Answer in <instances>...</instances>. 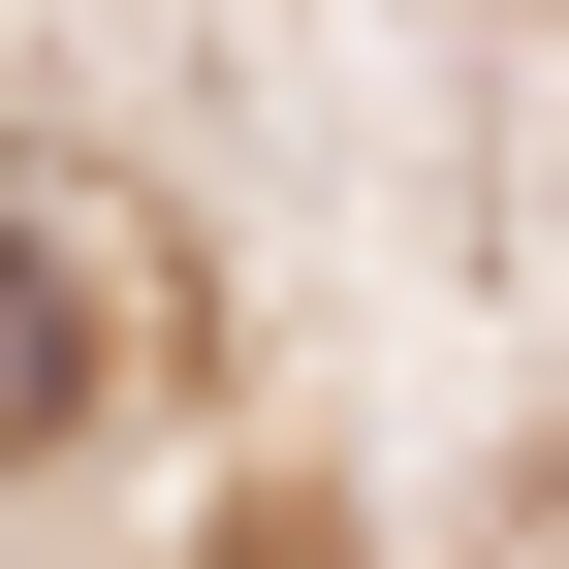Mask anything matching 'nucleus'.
I'll return each mask as SVG.
<instances>
[{
  "instance_id": "f257e3e1",
  "label": "nucleus",
  "mask_w": 569,
  "mask_h": 569,
  "mask_svg": "<svg viewBox=\"0 0 569 569\" xmlns=\"http://www.w3.org/2000/svg\"><path fill=\"white\" fill-rule=\"evenodd\" d=\"M63 411H96V284L0 222V443H63Z\"/></svg>"
}]
</instances>
